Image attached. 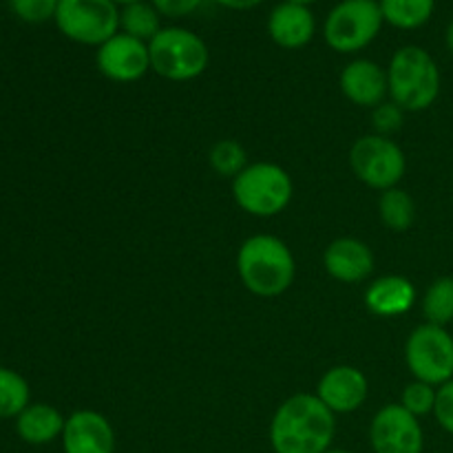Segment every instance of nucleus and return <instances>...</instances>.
<instances>
[{
  "mask_svg": "<svg viewBox=\"0 0 453 453\" xmlns=\"http://www.w3.org/2000/svg\"><path fill=\"white\" fill-rule=\"evenodd\" d=\"M423 314L427 323L447 327L453 321V277H438L425 290Z\"/></svg>",
  "mask_w": 453,
  "mask_h": 453,
  "instance_id": "23",
  "label": "nucleus"
},
{
  "mask_svg": "<svg viewBox=\"0 0 453 453\" xmlns=\"http://www.w3.org/2000/svg\"><path fill=\"white\" fill-rule=\"evenodd\" d=\"M295 184L290 173L273 162L248 164L233 180V197L243 212L259 219L277 217L290 206Z\"/></svg>",
  "mask_w": 453,
  "mask_h": 453,
  "instance_id": "5",
  "label": "nucleus"
},
{
  "mask_svg": "<svg viewBox=\"0 0 453 453\" xmlns=\"http://www.w3.org/2000/svg\"><path fill=\"white\" fill-rule=\"evenodd\" d=\"M349 168L358 181L385 193L401 184L407 171V157L392 137L370 133L358 137L349 149Z\"/></svg>",
  "mask_w": 453,
  "mask_h": 453,
  "instance_id": "7",
  "label": "nucleus"
},
{
  "mask_svg": "<svg viewBox=\"0 0 453 453\" xmlns=\"http://www.w3.org/2000/svg\"><path fill=\"white\" fill-rule=\"evenodd\" d=\"M323 453H352V451H348V449H327V451H323Z\"/></svg>",
  "mask_w": 453,
  "mask_h": 453,
  "instance_id": "34",
  "label": "nucleus"
},
{
  "mask_svg": "<svg viewBox=\"0 0 453 453\" xmlns=\"http://www.w3.org/2000/svg\"><path fill=\"white\" fill-rule=\"evenodd\" d=\"M215 4L226 9H233V12H250V9H257L259 4H264L265 0H212Z\"/></svg>",
  "mask_w": 453,
  "mask_h": 453,
  "instance_id": "30",
  "label": "nucleus"
},
{
  "mask_svg": "<svg viewBox=\"0 0 453 453\" xmlns=\"http://www.w3.org/2000/svg\"><path fill=\"white\" fill-rule=\"evenodd\" d=\"M60 442L65 453H115V429L100 411L78 410L66 416Z\"/></svg>",
  "mask_w": 453,
  "mask_h": 453,
  "instance_id": "13",
  "label": "nucleus"
},
{
  "mask_svg": "<svg viewBox=\"0 0 453 453\" xmlns=\"http://www.w3.org/2000/svg\"><path fill=\"white\" fill-rule=\"evenodd\" d=\"M403 122H405V111L394 104L392 100H385L383 104L372 109V127H374L376 135L392 137L394 133L401 131Z\"/></svg>",
  "mask_w": 453,
  "mask_h": 453,
  "instance_id": "27",
  "label": "nucleus"
},
{
  "mask_svg": "<svg viewBox=\"0 0 453 453\" xmlns=\"http://www.w3.org/2000/svg\"><path fill=\"white\" fill-rule=\"evenodd\" d=\"M405 363L416 380L441 388L453 379V336L447 327L420 323L405 341Z\"/></svg>",
  "mask_w": 453,
  "mask_h": 453,
  "instance_id": "9",
  "label": "nucleus"
},
{
  "mask_svg": "<svg viewBox=\"0 0 453 453\" xmlns=\"http://www.w3.org/2000/svg\"><path fill=\"white\" fill-rule=\"evenodd\" d=\"M150 71L168 82H190L206 73L211 49L206 40L186 27H164L149 42Z\"/></svg>",
  "mask_w": 453,
  "mask_h": 453,
  "instance_id": "4",
  "label": "nucleus"
},
{
  "mask_svg": "<svg viewBox=\"0 0 453 453\" xmlns=\"http://www.w3.org/2000/svg\"><path fill=\"white\" fill-rule=\"evenodd\" d=\"M96 66L111 82H137L150 71L149 42L118 31L113 38L96 49Z\"/></svg>",
  "mask_w": 453,
  "mask_h": 453,
  "instance_id": "11",
  "label": "nucleus"
},
{
  "mask_svg": "<svg viewBox=\"0 0 453 453\" xmlns=\"http://www.w3.org/2000/svg\"><path fill=\"white\" fill-rule=\"evenodd\" d=\"M339 84L343 96L361 109H376L389 97L388 71L367 58L348 62L341 71Z\"/></svg>",
  "mask_w": 453,
  "mask_h": 453,
  "instance_id": "14",
  "label": "nucleus"
},
{
  "mask_svg": "<svg viewBox=\"0 0 453 453\" xmlns=\"http://www.w3.org/2000/svg\"><path fill=\"white\" fill-rule=\"evenodd\" d=\"M314 394L332 414H352L365 405L370 396V380L358 367L334 365L321 376Z\"/></svg>",
  "mask_w": 453,
  "mask_h": 453,
  "instance_id": "12",
  "label": "nucleus"
},
{
  "mask_svg": "<svg viewBox=\"0 0 453 453\" xmlns=\"http://www.w3.org/2000/svg\"><path fill=\"white\" fill-rule=\"evenodd\" d=\"M379 217L392 233H407L416 221V202L407 190L389 188L380 193Z\"/></svg>",
  "mask_w": 453,
  "mask_h": 453,
  "instance_id": "21",
  "label": "nucleus"
},
{
  "mask_svg": "<svg viewBox=\"0 0 453 453\" xmlns=\"http://www.w3.org/2000/svg\"><path fill=\"white\" fill-rule=\"evenodd\" d=\"M31 403L29 383L16 370L0 365V418H18L22 410Z\"/></svg>",
  "mask_w": 453,
  "mask_h": 453,
  "instance_id": "22",
  "label": "nucleus"
},
{
  "mask_svg": "<svg viewBox=\"0 0 453 453\" xmlns=\"http://www.w3.org/2000/svg\"><path fill=\"white\" fill-rule=\"evenodd\" d=\"M153 7L166 18H186L202 7L203 0H150Z\"/></svg>",
  "mask_w": 453,
  "mask_h": 453,
  "instance_id": "29",
  "label": "nucleus"
},
{
  "mask_svg": "<svg viewBox=\"0 0 453 453\" xmlns=\"http://www.w3.org/2000/svg\"><path fill=\"white\" fill-rule=\"evenodd\" d=\"M326 273L339 283H361L374 273V252L357 237H339L323 252Z\"/></svg>",
  "mask_w": 453,
  "mask_h": 453,
  "instance_id": "15",
  "label": "nucleus"
},
{
  "mask_svg": "<svg viewBox=\"0 0 453 453\" xmlns=\"http://www.w3.org/2000/svg\"><path fill=\"white\" fill-rule=\"evenodd\" d=\"M385 20L379 0H341L323 22V40L336 53H358L379 38Z\"/></svg>",
  "mask_w": 453,
  "mask_h": 453,
  "instance_id": "6",
  "label": "nucleus"
},
{
  "mask_svg": "<svg viewBox=\"0 0 453 453\" xmlns=\"http://www.w3.org/2000/svg\"><path fill=\"white\" fill-rule=\"evenodd\" d=\"M317 34V18L312 9L296 3H279L268 16V35L277 47L296 51L308 47Z\"/></svg>",
  "mask_w": 453,
  "mask_h": 453,
  "instance_id": "16",
  "label": "nucleus"
},
{
  "mask_svg": "<svg viewBox=\"0 0 453 453\" xmlns=\"http://www.w3.org/2000/svg\"><path fill=\"white\" fill-rule=\"evenodd\" d=\"M237 274L250 295L274 299L295 283L296 261L283 239L274 234H252L239 246Z\"/></svg>",
  "mask_w": 453,
  "mask_h": 453,
  "instance_id": "2",
  "label": "nucleus"
},
{
  "mask_svg": "<svg viewBox=\"0 0 453 453\" xmlns=\"http://www.w3.org/2000/svg\"><path fill=\"white\" fill-rule=\"evenodd\" d=\"M445 44H447V49H449V53L453 56V20L449 22V25H447V29H445Z\"/></svg>",
  "mask_w": 453,
  "mask_h": 453,
  "instance_id": "31",
  "label": "nucleus"
},
{
  "mask_svg": "<svg viewBox=\"0 0 453 453\" xmlns=\"http://www.w3.org/2000/svg\"><path fill=\"white\" fill-rule=\"evenodd\" d=\"M416 303V286L403 274H388L370 283L365 305L374 317L396 319L410 312Z\"/></svg>",
  "mask_w": 453,
  "mask_h": 453,
  "instance_id": "17",
  "label": "nucleus"
},
{
  "mask_svg": "<svg viewBox=\"0 0 453 453\" xmlns=\"http://www.w3.org/2000/svg\"><path fill=\"white\" fill-rule=\"evenodd\" d=\"M162 13L153 7L150 0L119 7V31L142 42H150L162 31Z\"/></svg>",
  "mask_w": 453,
  "mask_h": 453,
  "instance_id": "20",
  "label": "nucleus"
},
{
  "mask_svg": "<svg viewBox=\"0 0 453 453\" xmlns=\"http://www.w3.org/2000/svg\"><path fill=\"white\" fill-rule=\"evenodd\" d=\"M436 394H438V388L414 379L410 385H405V389H403L401 394V401L398 403H401L411 416L423 418V416L434 414V407H436Z\"/></svg>",
  "mask_w": 453,
  "mask_h": 453,
  "instance_id": "25",
  "label": "nucleus"
},
{
  "mask_svg": "<svg viewBox=\"0 0 453 453\" xmlns=\"http://www.w3.org/2000/svg\"><path fill=\"white\" fill-rule=\"evenodd\" d=\"M434 418L453 436V379L449 383L441 385L436 394V407H434Z\"/></svg>",
  "mask_w": 453,
  "mask_h": 453,
  "instance_id": "28",
  "label": "nucleus"
},
{
  "mask_svg": "<svg viewBox=\"0 0 453 453\" xmlns=\"http://www.w3.org/2000/svg\"><path fill=\"white\" fill-rule=\"evenodd\" d=\"M336 436V414L317 394H295L286 398L270 420V447L274 453H323L332 449Z\"/></svg>",
  "mask_w": 453,
  "mask_h": 453,
  "instance_id": "1",
  "label": "nucleus"
},
{
  "mask_svg": "<svg viewBox=\"0 0 453 453\" xmlns=\"http://www.w3.org/2000/svg\"><path fill=\"white\" fill-rule=\"evenodd\" d=\"M208 162L217 175L234 180L248 166V153L242 142L217 140L208 150Z\"/></svg>",
  "mask_w": 453,
  "mask_h": 453,
  "instance_id": "24",
  "label": "nucleus"
},
{
  "mask_svg": "<svg viewBox=\"0 0 453 453\" xmlns=\"http://www.w3.org/2000/svg\"><path fill=\"white\" fill-rule=\"evenodd\" d=\"M7 4L18 20L27 25H42L56 18L60 0H7Z\"/></svg>",
  "mask_w": 453,
  "mask_h": 453,
  "instance_id": "26",
  "label": "nucleus"
},
{
  "mask_svg": "<svg viewBox=\"0 0 453 453\" xmlns=\"http://www.w3.org/2000/svg\"><path fill=\"white\" fill-rule=\"evenodd\" d=\"M118 7H127V4H133V3H142V0H113Z\"/></svg>",
  "mask_w": 453,
  "mask_h": 453,
  "instance_id": "32",
  "label": "nucleus"
},
{
  "mask_svg": "<svg viewBox=\"0 0 453 453\" xmlns=\"http://www.w3.org/2000/svg\"><path fill=\"white\" fill-rule=\"evenodd\" d=\"M389 100L405 113H418L436 104L442 75L427 49L405 44L392 56L388 66Z\"/></svg>",
  "mask_w": 453,
  "mask_h": 453,
  "instance_id": "3",
  "label": "nucleus"
},
{
  "mask_svg": "<svg viewBox=\"0 0 453 453\" xmlns=\"http://www.w3.org/2000/svg\"><path fill=\"white\" fill-rule=\"evenodd\" d=\"M370 445L374 453H423L420 418L411 416L401 403L380 407L370 423Z\"/></svg>",
  "mask_w": 453,
  "mask_h": 453,
  "instance_id": "10",
  "label": "nucleus"
},
{
  "mask_svg": "<svg viewBox=\"0 0 453 453\" xmlns=\"http://www.w3.org/2000/svg\"><path fill=\"white\" fill-rule=\"evenodd\" d=\"M53 22L71 42L97 49L119 31V7L113 0H60Z\"/></svg>",
  "mask_w": 453,
  "mask_h": 453,
  "instance_id": "8",
  "label": "nucleus"
},
{
  "mask_svg": "<svg viewBox=\"0 0 453 453\" xmlns=\"http://www.w3.org/2000/svg\"><path fill=\"white\" fill-rule=\"evenodd\" d=\"M288 3H296V4H305V7H310V4L317 3V0H288Z\"/></svg>",
  "mask_w": 453,
  "mask_h": 453,
  "instance_id": "33",
  "label": "nucleus"
},
{
  "mask_svg": "<svg viewBox=\"0 0 453 453\" xmlns=\"http://www.w3.org/2000/svg\"><path fill=\"white\" fill-rule=\"evenodd\" d=\"M383 20L401 31H416L432 20L436 0H379Z\"/></svg>",
  "mask_w": 453,
  "mask_h": 453,
  "instance_id": "19",
  "label": "nucleus"
},
{
  "mask_svg": "<svg viewBox=\"0 0 453 453\" xmlns=\"http://www.w3.org/2000/svg\"><path fill=\"white\" fill-rule=\"evenodd\" d=\"M66 418L49 403H29L16 418V434L22 442L34 447L49 445L62 438Z\"/></svg>",
  "mask_w": 453,
  "mask_h": 453,
  "instance_id": "18",
  "label": "nucleus"
}]
</instances>
